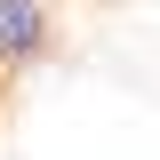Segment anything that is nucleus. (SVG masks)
<instances>
[{
  "label": "nucleus",
  "mask_w": 160,
  "mask_h": 160,
  "mask_svg": "<svg viewBox=\"0 0 160 160\" xmlns=\"http://www.w3.org/2000/svg\"><path fill=\"white\" fill-rule=\"evenodd\" d=\"M56 48V0H0V72H32Z\"/></svg>",
  "instance_id": "obj_1"
}]
</instances>
